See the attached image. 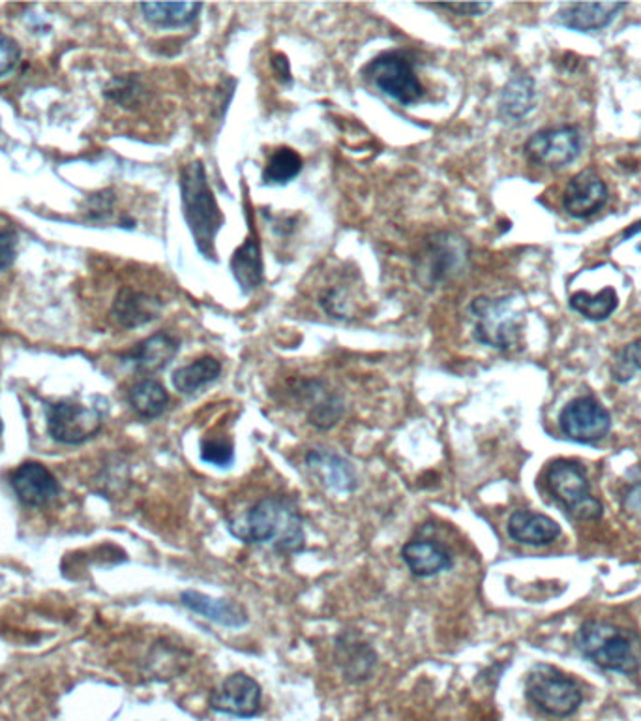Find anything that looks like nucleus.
Segmentation results:
<instances>
[{
  "mask_svg": "<svg viewBox=\"0 0 641 721\" xmlns=\"http://www.w3.org/2000/svg\"><path fill=\"white\" fill-rule=\"evenodd\" d=\"M402 558L411 574L418 579H430L452 568V555L441 543L431 540H413L402 548Z\"/></svg>",
  "mask_w": 641,
  "mask_h": 721,
  "instance_id": "f3484780",
  "label": "nucleus"
},
{
  "mask_svg": "<svg viewBox=\"0 0 641 721\" xmlns=\"http://www.w3.org/2000/svg\"><path fill=\"white\" fill-rule=\"evenodd\" d=\"M261 686L245 673L227 676L211 695V708L233 718H253L261 712Z\"/></svg>",
  "mask_w": 641,
  "mask_h": 721,
  "instance_id": "f8f14e48",
  "label": "nucleus"
},
{
  "mask_svg": "<svg viewBox=\"0 0 641 721\" xmlns=\"http://www.w3.org/2000/svg\"><path fill=\"white\" fill-rule=\"evenodd\" d=\"M336 661L345 678L363 682L370 678L376 669L377 654L368 642L357 634H344L337 637Z\"/></svg>",
  "mask_w": 641,
  "mask_h": 721,
  "instance_id": "a211bd4d",
  "label": "nucleus"
},
{
  "mask_svg": "<svg viewBox=\"0 0 641 721\" xmlns=\"http://www.w3.org/2000/svg\"><path fill=\"white\" fill-rule=\"evenodd\" d=\"M229 263L233 276L245 294H251L263 284V258L253 229L250 237L233 252Z\"/></svg>",
  "mask_w": 641,
  "mask_h": 721,
  "instance_id": "b1692460",
  "label": "nucleus"
},
{
  "mask_svg": "<svg viewBox=\"0 0 641 721\" xmlns=\"http://www.w3.org/2000/svg\"><path fill=\"white\" fill-rule=\"evenodd\" d=\"M180 600L185 607L198 615L205 616L209 620L222 624L225 628H242L248 622L245 608L237 605L235 601L211 598V595L201 594L198 590H186L180 595Z\"/></svg>",
  "mask_w": 641,
  "mask_h": 721,
  "instance_id": "412c9836",
  "label": "nucleus"
},
{
  "mask_svg": "<svg viewBox=\"0 0 641 721\" xmlns=\"http://www.w3.org/2000/svg\"><path fill=\"white\" fill-rule=\"evenodd\" d=\"M180 341L171 333H156L149 336L124 355L128 363L141 373H158L166 368L175 355L179 354Z\"/></svg>",
  "mask_w": 641,
  "mask_h": 721,
  "instance_id": "aec40b11",
  "label": "nucleus"
},
{
  "mask_svg": "<svg viewBox=\"0 0 641 721\" xmlns=\"http://www.w3.org/2000/svg\"><path fill=\"white\" fill-rule=\"evenodd\" d=\"M551 495L561 504L570 519L595 521L602 515V504L591 495L587 474L578 462L556 461L546 472Z\"/></svg>",
  "mask_w": 641,
  "mask_h": 721,
  "instance_id": "423d86ee",
  "label": "nucleus"
},
{
  "mask_svg": "<svg viewBox=\"0 0 641 721\" xmlns=\"http://www.w3.org/2000/svg\"><path fill=\"white\" fill-rule=\"evenodd\" d=\"M575 642L589 661L606 671L628 675L640 667V639L627 629L606 622H587L578 631Z\"/></svg>",
  "mask_w": 641,
  "mask_h": 721,
  "instance_id": "7ed1b4c3",
  "label": "nucleus"
},
{
  "mask_svg": "<svg viewBox=\"0 0 641 721\" xmlns=\"http://www.w3.org/2000/svg\"><path fill=\"white\" fill-rule=\"evenodd\" d=\"M535 107V83L530 75H517L502 88L499 111L505 120H520Z\"/></svg>",
  "mask_w": 641,
  "mask_h": 721,
  "instance_id": "bb28decb",
  "label": "nucleus"
},
{
  "mask_svg": "<svg viewBox=\"0 0 641 721\" xmlns=\"http://www.w3.org/2000/svg\"><path fill=\"white\" fill-rule=\"evenodd\" d=\"M128 402H130L133 412L143 419H156L166 412L167 404H169V394L159 381L141 380L140 383H135L130 389Z\"/></svg>",
  "mask_w": 641,
  "mask_h": 721,
  "instance_id": "cd10ccee",
  "label": "nucleus"
},
{
  "mask_svg": "<svg viewBox=\"0 0 641 721\" xmlns=\"http://www.w3.org/2000/svg\"><path fill=\"white\" fill-rule=\"evenodd\" d=\"M559 427L570 440L595 444L608 435L612 417L608 410L593 397H580L565 406L559 415Z\"/></svg>",
  "mask_w": 641,
  "mask_h": 721,
  "instance_id": "9d476101",
  "label": "nucleus"
},
{
  "mask_svg": "<svg viewBox=\"0 0 641 721\" xmlns=\"http://www.w3.org/2000/svg\"><path fill=\"white\" fill-rule=\"evenodd\" d=\"M112 203H115V198H112L111 192H102V194H94L88 201V216L93 221H99V218H107L111 214Z\"/></svg>",
  "mask_w": 641,
  "mask_h": 721,
  "instance_id": "e433bc0d",
  "label": "nucleus"
},
{
  "mask_svg": "<svg viewBox=\"0 0 641 721\" xmlns=\"http://www.w3.org/2000/svg\"><path fill=\"white\" fill-rule=\"evenodd\" d=\"M302 393L310 406L308 407V421L313 427L329 430L337 425V421L342 419L345 410L344 401L340 399V394L327 388L323 381H308Z\"/></svg>",
  "mask_w": 641,
  "mask_h": 721,
  "instance_id": "5701e85b",
  "label": "nucleus"
},
{
  "mask_svg": "<svg viewBox=\"0 0 641 721\" xmlns=\"http://www.w3.org/2000/svg\"><path fill=\"white\" fill-rule=\"evenodd\" d=\"M17 232L14 227H0V271L14 265L17 256Z\"/></svg>",
  "mask_w": 641,
  "mask_h": 721,
  "instance_id": "72a5a7b5",
  "label": "nucleus"
},
{
  "mask_svg": "<svg viewBox=\"0 0 641 721\" xmlns=\"http://www.w3.org/2000/svg\"><path fill=\"white\" fill-rule=\"evenodd\" d=\"M622 8H627V4H622V2H575V4L562 7L557 14V21L572 31H582V33L601 31V28L608 27Z\"/></svg>",
  "mask_w": 641,
  "mask_h": 721,
  "instance_id": "6ab92c4d",
  "label": "nucleus"
},
{
  "mask_svg": "<svg viewBox=\"0 0 641 721\" xmlns=\"http://www.w3.org/2000/svg\"><path fill=\"white\" fill-rule=\"evenodd\" d=\"M525 694L536 708L554 718H569L583 701L580 684L551 665H535L525 681Z\"/></svg>",
  "mask_w": 641,
  "mask_h": 721,
  "instance_id": "39448f33",
  "label": "nucleus"
},
{
  "mask_svg": "<svg viewBox=\"0 0 641 721\" xmlns=\"http://www.w3.org/2000/svg\"><path fill=\"white\" fill-rule=\"evenodd\" d=\"M162 310L164 300L158 297L138 292L133 287H122L112 300L111 315L120 328L135 329L158 320Z\"/></svg>",
  "mask_w": 641,
  "mask_h": 721,
  "instance_id": "2eb2a0df",
  "label": "nucleus"
},
{
  "mask_svg": "<svg viewBox=\"0 0 641 721\" xmlns=\"http://www.w3.org/2000/svg\"><path fill=\"white\" fill-rule=\"evenodd\" d=\"M638 370H641V339L630 342L617 354L612 375L617 381H628Z\"/></svg>",
  "mask_w": 641,
  "mask_h": 721,
  "instance_id": "2f4dec72",
  "label": "nucleus"
},
{
  "mask_svg": "<svg viewBox=\"0 0 641 721\" xmlns=\"http://www.w3.org/2000/svg\"><path fill=\"white\" fill-rule=\"evenodd\" d=\"M180 196H182V213L192 234L199 255L206 260H218L216 237L224 226L225 216L214 198L205 164L192 162L180 172Z\"/></svg>",
  "mask_w": 641,
  "mask_h": 721,
  "instance_id": "f03ea898",
  "label": "nucleus"
},
{
  "mask_svg": "<svg viewBox=\"0 0 641 721\" xmlns=\"http://www.w3.org/2000/svg\"><path fill=\"white\" fill-rule=\"evenodd\" d=\"M229 532L245 543H269L284 555H297L306 545L302 517L292 501L280 496H266L245 515L235 517L229 522Z\"/></svg>",
  "mask_w": 641,
  "mask_h": 721,
  "instance_id": "f257e3e1",
  "label": "nucleus"
},
{
  "mask_svg": "<svg viewBox=\"0 0 641 721\" xmlns=\"http://www.w3.org/2000/svg\"><path fill=\"white\" fill-rule=\"evenodd\" d=\"M141 12L149 25L156 28L190 27L198 21L203 4L199 2H143Z\"/></svg>",
  "mask_w": 641,
  "mask_h": 721,
  "instance_id": "393cba45",
  "label": "nucleus"
},
{
  "mask_svg": "<svg viewBox=\"0 0 641 721\" xmlns=\"http://www.w3.org/2000/svg\"><path fill=\"white\" fill-rule=\"evenodd\" d=\"M274 67H276V70H278L280 74H282V78H285V80L289 81L292 78V72H289V62L282 57V55H278L276 59H274Z\"/></svg>",
  "mask_w": 641,
  "mask_h": 721,
  "instance_id": "4c0bfd02",
  "label": "nucleus"
},
{
  "mask_svg": "<svg viewBox=\"0 0 641 721\" xmlns=\"http://www.w3.org/2000/svg\"><path fill=\"white\" fill-rule=\"evenodd\" d=\"M640 229H641V224H636L634 227H630V229H627V232H625V235H627V237H632V235L638 234Z\"/></svg>",
  "mask_w": 641,
  "mask_h": 721,
  "instance_id": "58836bf2",
  "label": "nucleus"
},
{
  "mask_svg": "<svg viewBox=\"0 0 641 721\" xmlns=\"http://www.w3.org/2000/svg\"><path fill=\"white\" fill-rule=\"evenodd\" d=\"M434 8L449 10L452 14L462 15V17H476V15L486 14L491 4H486V2H456V4H436Z\"/></svg>",
  "mask_w": 641,
  "mask_h": 721,
  "instance_id": "c9c22d12",
  "label": "nucleus"
},
{
  "mask_svg": "<svg viewBox=\"0 0 641 721\" xmlns=\"http://www.w3.org/2000/svg\"><path fill=\"white\" fill-rule=\"evenodd\" d=\"M0 435H2V419H0Z\"/></svg>",
  "mask_w": 641,
  "mask_h": 721,
  "instance_id": "ea45409f",
  "label": "nucleus"
},
{
  "mask_svg": "<svg viewBox=\"0 0 641 721\" xmlns=\"http://www.w3.org/2000/svg\"><path fill=\"white\" fill-rule=\"evenodd\" d=\"M509 535L523 545L544 547L561 535V528L554 519L533 511H517L510 515Z\"/></svg>",
  "mask_w": 641,
  "mask_h": 721,
  "instance_id": "4be33fe9",
  "label": "nucleus"
},
{
  "mask_svg": "<svg viewBox=\"0 0 641 721\" xmlns=\"http://www.w3.org/2000/svg\"><path fill=\"white\" fill-rule=\"evenodd\" d=\"M306 464L324 487L334 493H353L358 487V475L351 462L334 453L331 449H310L306 454Z\"/></svg>",
  "mask_w": 641,
  "mask_h": 721,
  "instance_id": "dca6fc26",
  "label": "nucleus"
},
{
  "mask_svg": "<svg viewBox=\"0 0 641 721\" xmlns=\"http://www.w3.org/2000/svg\"><path fill=\"white\" fill-rule=\"evenodd\" d=\"M363 75L381 93L402 106H411L423 98V83L418 80L415 62L402 51H387L363 68Z\"/></svg>",
  "mask_w": 641,
  "mask_h": 721,
  "instance_id": "0eeeda50",
  "label": "nucleus"
},
{
  "mask_svg": "<svg viewBox=\"0 0 641 721\" xmlns=\"http://www.w3.org/2000/svg\"><path fill=\"white\" fill-rule=\"evenodd\" d=\"M470 260V245L454 234H436L415 258V271L424 286H439L462 273Z\"/></svg>",
  "mask_w": 641,
  "mask_h": 721,
  "instance_id": "6e6552de",
  "label": "nucleus"
},
{
  "mask_svg": "<svg viewBox=\"0 0 641 721\" xmlns=\"http://www.w3.org/2000/svg\"><path fill=\"white\" fill-rule=\"evenodd\" d=\"M15 495L28 508H41L60 495L59 481L38 462H25L12 475Z\"/></svg>",
  "mask_w": 641,
  "mask_h": 721,
  "instance_id": "4468645a",
  "label": "nucleus"
},
{
  "mask_svg": "<svg viewBox=\"0 0 641 721\" xmlns=\"http://www.w3.org/2000/svg\"><path fill=\"white\" fill-rule=\"evenodd\" d=\"M569 303L572 310L587 320H608L617 308V294H615L614 287H604L595 295L587 294V292H575L570 295Z\"/></svg>",
  "mask_w": 641,
  "mask_h": 721,
  "instance_id": "c85d7f7f",
  "label": "nucleus"
},
{
  "mask_svg": "<svg viewBox=\"0 0 641 721\" xmlns=\"http://www.w3.org/2000/svg\"><path fill=\"white\" fill-rule=\"evenodd\" d=\"M470 312L475 320V339L484 346L510 350L520 342L525 318L512 297H478L471 303Z\"/></svg>",
  "mask_w": 641,
  "mask_h": 721,
  "instance_id": "20e7f679",
  "label": "nucleus"
},
{
  "mask_svg": "<svg viewBox=\"0 0 641 721\" xmlns=\"http://www.w3.org/2000/svg\"><path fill=\"white\" fill-rule=\"evenodd\" d=\"M20 57L21 49L17 42L12 36L0 33V78L14 70L15 64L20 62Z\"/></svg>",
  "mask_w": 641,
  "mask_h": 721,
  "instance_id": "f704fd0d",
  "label": "nucleus"
},
{
  "mask_svg": "<svg viewBox=\"0 0 641 721\" xmlns=\"http://www.w3.org/2000/svg\"><path fill=\"white\" fill-rule=\"evenodd\" d=\"M300 172H302V156L295 149L280 147L266 162L263 182L284 187L293 179H297Z\"/></svg>",
  "mask_w": 641,
  "mask_h": 721,
  "instance_id": "c756f323",
  "label": "nucleus"
},
{
  "mask_svg": "<svg viewBox=\"0 0 641 721\" xmlns=\"http://www.w3.org/2000/svg\"><path fill=\"white\" fill-rule=\"evenodd\" d=\"M606 201L608 188L604 180L593 169H585L570 180L562 198V208L574 218H589L598 213Z\"/></svg>",
  "mask_w": 641,
  "mask_h": 721,
  "instance_id": "ddd939ff",
  "label": "nucleus"
},
{
  "mask_svg": "<svg viewBox=\"0 0 641 721\" xmlns=\"http://www.w3.org/2000/svg\"><path fill=\"white\" fill-rule=\"evenodd\" d=\"M201 461L212 464V466H232L235 461L232 441L211 440V438L201 441Z\"/></svg>",
  "mask_w": 641,
  "mask_h": 721,
  "instance_id": "473e14b6",
  "label": "nucleus"
},
{
  "mask_svg": "<svg viewBox=\"0 0 641 721\" xmlns=\"http://www.w3.org/2000/svg\"><path fill=\"white\" fill-rule=\"evenodd\" d=\"M47 430L54 440L80 446L98 435L104 417L98 407L73 401H59L46 406Z\"/></svg>",
  "mask_w": 641,
  "mask_h": 721,
  "instance_id": "1a4fd4ad",
  "label": "nucleus"
},
{
  "mask_svg": "<svg viewBox=\"0 0 641 721\" xmlns=\"http://www.w3.org/2000/svg\"><path fill=\"white\" fill-rule=\"evenodd\" d=\"M582 149V135L575 128H549L531 135L525 143L530 161L544 167L559 169L574 162Z\"/></svg>",
  "mask_w": 641,
  "mask_h": 721,
  "instance_id": "9b49d317",
  "label": "nucleus"
},
{
  "mask_svg": "<svg viewBox=\"0 0 641 721\" xmlns=\"http://www.w3.org/2000/svg\"><path fill=\"white\" fill-rule=\"evenodd\" d=\"M145 94L143 83L138 75H119L107 85L106 96L109 101L122 107H133L140 104Z\"/></svg>",
  "mask_w": 641,
  "mask_h": 721,
  "instance_id": "7c9ffc66",
  "label": "nucleus"
},
{
  "mask_svg": "<svg viewBox=\"0 0 641 721\" xmlns=\"http://www.w3.org/2000/svg\"><path fill=\"white\" fill-rule=\"evenodd\" d=\"M219 375H222V363L216 357L205 355L186 367L177 368L173 373V388L182 394H195L218 380Z\"/></svg>",
  "mask_w": 641,
  "mask_h": 721,
  "instance_id": "a878e982",
  "label": "nucleus"
}]
</instances>
